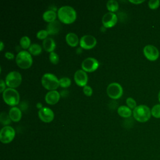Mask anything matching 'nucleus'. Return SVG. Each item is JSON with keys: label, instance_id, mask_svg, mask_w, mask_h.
<instances>
[{"label": "nucleus", "instance_id": "obj_1", "mask_svg": "<svg viewBox=\"0 0 160 160\" xmlns=\"http://www.w3.org/2000/svg\"><path fill=\"white\" fill-rule=\"evenodd\" d=\"M58 16L59 19L66 24L73 22L76 19V12L75 9L70 6H62L58 10Z\"/></svg>", "mask_w": 160, "mask_h": 160}, {"label": "nucleus", "instance_id": "obj_2", "mask_svg": "<svg viewBox=\"0 0 160 160\" xmlns=\"http://www.w3.org/2000/svg\"><path fill=\"white\" fill-rule=\"evenodd\" d=\"M132 116L137 121L140 122H147L152 116L151 109L144 104L137 106L132 110Z\"/></svg>", "mask_w": 160, "mask_h": 160}, {"label": "nucleus", "instance_id": "obj_3", "mask_svg": "<svg viewBox=\"0 0 160 160\" xmlns=\"http://www.w3.org/2000/svg\"><path fill=\"white\" fill-rule=\"evenodd\" d=\"M17 65L22 69L29 68L32 63V58L29 52L23 50L19 51L16 56Z\"/></svg>", "mask_w": 160, "mask_h": 160}, {"label": "nucleus", "instance_id": "obj_4", "mask_svg": "<svg viewBox=\"0 0 160 160\" xmlns=\"http://www.w3.org/2000/svg\"><path fill=\"white\" fill-rule=\"evenodd\" d=\"M41 83L44 88L52 91L57 89L59 86L58 78L52 73H45L41 78Z\"/></svg>", "mask_w": 160, "mask_h": 160}, {"label": "nucleus", "instance_id": "obj_5", "mask_svg": "<svg viewBox=\"0 0 160 160\" xmlns=\"http://www.w3.org/2000/svg\"><path fill=\"white\" fill-rule=\"evenodd\" d=\"M4 101L9 106H14L19 102V92L14 88H6L2 92Z\"/></svg>", "mask_w": 160, "mask_h": 160}, {"label": "nucleus", "instance_id": "obj_6", "mask_svg": "<svg viewBox=\"0 0 160 160\" xmlns=\"http://www.w3.org/2000/svg\"><path fill=\"white\" fill-rule=\"evenodd\" d=\"M22 81L21 74L16 71L9 72L6 76L5 82L8 86L11 88L19 86Z\"/></svg>", "mask_w": 160, "mask_h": 160}, {"label": "nucleus", "instance_id": "obj_7", "mask_svg": "<svg viewBox=\"0 0 160 160\" xmlns=\"http://www.w3.org/2000/svg\"><path fill=\"white\" fill-rule=\"evenodd\" d=\"M15 130L10 126H4L0 131V141L4 144L11 142L15 137Z\"/></svg>", "mask_w": 160, "mask_h": 160}, {"label": "nucleus", "instance_id": "obj_8", "mask_svg": "<svg viewBox=\"0 0 160 160\" xmlns=\"http://www.w3.org/2000/svg\"><path fill=\"white\" fill-rule=\"evenodd\" d=\"M106 92L109 97L112 99H118L121 97L123 90L121 85L118 82H111L110 83L107 88Z\"/></svg>", "mask_w": 160, "mask_h": 160}, {"label": "nucleus", "instance_id": "obj_9", "mask_svg": "<svg viewBox=\"0 0 160 160\" xmlns=\"http://www.w3.org/2000/svg\"><path fill=\"white\" fill-rule=\"evenodd\" d=\"M142 51L145 58L150 61H156L159 57V51L154 45H146L144 47Z\"/></svg>", "mask_w": 160, "mask_h": 160}, {"label": "nucleus", "instance_id": "obj_10", "mask_svg": "<svg viewBox=\"0 0 160 160\" xmlns=\"http://www.w3.org/2000/svg\"><path fill=\"white\" fill-rule=\"evenodd\" d=\"M99 66L98 61L92 57H88L84 59L81 63L82 70L86 72H92L98 69Z\"/></svg>", "mask_w": 160, "mask_h": 160}, {"label": "nucleus", "instance_id": "obj_11", "mask_svg": "<svg viewBox=\"0 0 160 160\" xmlns=\"http://www.w3.org/2000/svg\"><path fill=\"white\" fill-rule=\"evenodd\" d=\"M97 43L96 38L90 34L82 36L79 40L80 46L85 49H90L94 48Z\"/></svg>", "mask_w": 160, "mask_h": 160}, {"label": "nucleus", "instance_id": "obj_12", "mask_svg": "<svg viewBox=\"0 0 160 160\" xmlns=\"http://www.w3.org/2000/svg\"><path fill=\"white\" fill-rule=\"evenodd\" d=\"M39 119L44 122H51L54 119V112L51 109L48 107H42L38 111Z\"/></svg>", "mask_w": 160, "mask_h": 160}, {"label": "nucleus", "instance_id": "obj_13", "mask_svg": "<svg viewBox=\"0 0 160 160\" xmlns=\"http://www.w3.org/2000/svg\"><path fill=\"white\" fill-rule=\"evenodd\" d=\"M118 21L116 14L112 12H108L104 14L102 18V22L105 28H111L114 26Z\"/></svg>", "mask_w": 160, "mask_h": 160}, {"label": "nucleus", "instance_id": "obj_14", "mask_svg": "<svg viewBox=\"0 0 160 160\" xmlns=\"http://www.w3.org/2000/svg\"><path fill=\"white\" fill-rule=\"evenodd\" d=\"M88 75L82 69L77 70L74 75V79L77 85L79 86H84L88 82Z\"/></svg>", "mask_w": 160, "mask_h": 160}, {"label": "nucleus", "instance_id": "obj_15", "mask_svg": "<svg viewBox=\"0 0 160 160\" xmlns=\"http://www.w3.org/2000/svg\"><path fill=\"white\" fill-rule=\"evenodd\" d=\"M60 98V94L56 90L48 91L45 95V101L49 104H55L58 102Z\"/></svg>", "mask_w": 160, "mask_h": 160}, {"label": "nucleus", "instance_id": "obj_16", "mask_svg": "<svg viewBox=\"0 0 160 160\" xmlns=\"http://www.w3.org/2000/svg\"><path fill=\"white\" fill-rule=\"evenodd\" d=\"M9 116L11 121L14 122H18L21 120L22 117V112L21 109L16 106L12 107L9 111Z\"/></svg>", "mask_w": 160, "mask_h": 160}, {"label": "nucleus", "instance_id": "obj_17", "mask_svg": "<svg viewBox=\"0 0 160 160\" xmlns=\"http://www.w3.org/2000/svg\"><path fill=\"white\" fill-rule=\"evenodd\" d=\"M61 29V24L58 21H54L49 22L46 26V31L48 34H54L58 33Z\"/></svg>", "mask_w": 160, "mask_h": 160}, {"label": "nucleus", "instance_id": "obj_18", "mask_svg": "<svg viewBox=\"0 0 160 160\" xmlns=\"http://www.w3.org/2000/svg\"><path fill=\"white\" fill-rule=\"evenodd\" d=\"M42 47L48 52H53L56 48L55 41L52 38H47L43 40Z\"/></svg>", "mask_w": 160, "mask_h": 160}, {"label": "nucleus", "instance_id": "obj_19", "mask_svg": "<svg viewBox=\"0 0 160 160\" xmlns=\"http://www.w3.org/2000/svg\"><path fill=\"white\" fill-rule=\"evenodd\" d=\"M66 41L67 43L72 47L76 46L79 42L78 36L74 32H68L66 35Z\"/></svg>", "mask_w": 160, "mask_h": 160}, {"label": "nucleus", "instance_id": "obj_20", "mask_svg": "<svg viewBox=\"0 0 160 160\" xmlns=\"http://www.w3.org/2000/svg\"><path fill=\"white\" fill-rule=\"evenodd\" d=\"M118 113L121 117L129 118L132 115V111L131 109H130L128 106L122 105L119 106V108H118Z\"/></svg>", "mask_w": 160, "mask_h": 160}, {"label": "nucleus", "instance_id": "obj_21", "mask_svg": "<svg viewBox=\"0 0 160 160\" xmlns=\"http://www.w3.org/2000/svg\"><path fill=\"white\" fill-rule=\"evenodd\" d=\"M57 15L58 14H56L55 11L49 9L44 12V13L42 14V18L45 21L51 22L55 21Z\"/></svg>", "mask_w": 160, "mask_h": 160}, {"label": "nucleus", "instance_id": "obj_22", "mask_svg": "<svg viewBox=\"0 0 160 160\" xmlns=\"http://www.w3.org/2000/svg\"><path fill=\"white\" fill-rule=\"evenodd\" d=\"M28 50L31 54L34 55V56H37L41 52L42 48L39 44L33 43V44H31Z\"/></svg>", "mask_w": 160, "mask_h": 160}, {"label": "nucleus", "instance_id": "obj_23", "mask_svg": "<svg viewBox=\"0 0 160 160\" xmlns=\"http://www.w3.org/2000/svg\"><path fill=\"white\" fill-rule=\"evenodd\" d=\"M107 9L109 11V12H115L119 8V4L117 1L115 0H109L106 3Z\"/></svg>", "mask_w": 160, "mask_h": 160}, {"label": "nucleus", "instance_id": "obj_24", "mask_svg": "<svg viewBox=\"0 0 160 160\" xmlns=\"http://www.w3.org/2000/svg\"><path fill=\"white\" fill-rule=\"evenodd\" d=\"M19 43L23 49H29L31 46V40L30 38L27 36H22L19 41Z\"/></svg>", "mask_w": 160, "mask_h": 160}, {"label": "nucleus", "instance_id": "obj_25", "mask_svg": "<svg viewBox=\"0 0 160 160\" xmlns=\"http://www.w3.org/2000/svg\"><path fill=\"white\" fill-rule=\"evenodd\" d=\"M11 118L9 116V114H8L6 112H2L0 114V121L2 125H4V126H8L9 124H10L11 122Z\"/></svg>", "mask_w": 160, "mask_h": 160}, {"label": "nucleus", "instance_id": "obj_26", "mask_svg": "<svg viewBox=\"0 0 160 160\" xmlns=\"http://www.w3.org/2000/svg\"><path fill=\"white\" fill-rule=\"evenodd\" d=\"M151 116L155 118H160V104H156L154 105L151 109Z\"/></svg>", "mask_w": 160, "mask_h": 160}, {"label": "nucleus", "instance_id": "obj_27", "mask_svg": "<svg viewBox=\"0 0 160 160\" xmlns=\"http://www.w3.org/2000/svg\"><path fill=\"white\" fill-rule=\"evenodd\" d=\"M59 86L62 88H67L71 85V79L68 77H63L59 79Z\"/></svg>", "mask_w": 160, "mask_h": 160}, {"label": "nucleus", "instance_id": "obj_28", "mask_svg": "<svg viewBox=\"0 0 160 160\" xmlns=\"http://www.w3.org/2000/svg\"><path fill=\"white\" fill-rule=\"evenodd\" d=\"M148 7L152 10L158 9L160 6V1L159 0H150L148 1Z\"/></svg>", "mask_w": 160, "mask_h": 160}, {"label": "nucleus", "instance_id": "obj_29", "mask_svg": "<svg viewBox=\"0 0 160 160\" xmlns=\"http://www.w3.org/2000/svg\"><path fill=\"white\" fill-rule=\"evenodd\" d=\"M49 61L52 64H58V62H59V56L58 55L57 53H56L54 51L50 52V54L49 55Z\"/></svg>", "mask_w": 160, "mask_h": 160}, {"label": "nucleus", "instance_id": "obj_30", "mask_svg": "<svg viewBox=\"0 0 160 160\" xmlns=\"http://www.w3.org/2000/svg\"><path fill=\"white\" fill-rule=\"evenodd\" d=\"M126 102L127 106H128L131 109H134L137 106L136 101L134 100V99H133L131 97L128 98L126 100Z\"/></svg>", "mask_w": 160, "mask_h": 160}, {"label": "nucleus", "instance_id": "obj_31", "mask_svg": "<svg viewBox=\"0 0 160 160\" xmlns=\"http://www.w3.org/2000/svg\"><path fill=\"white\" fill-rule=\"evenodd\" d=\"M48 35V32H47L46 30L45 29H41L39 30L37 34H36V36L38 38L40 39H45L46 38H47V36Z\"/></svg>", "mask_w": 160, "mask_h": 160}, {"label": "nucleus", "instance_id": "obj_32", "mask_svg": "<svg viewBox=\"0 0 160 160\" xmlns=\"http://www.w3.org/2000/svg\"><path fill=\"white\" fill-rule=\"evenodd\" d=\"M83 92L87 96H91L92 94V89L89 86L86 85L83 87Z\"/></svg>", "mask_w": 160, "mask_h": 160}, {"label": "nucleus", "instance_id": "obj_33", "mask_svg": "<svg viewBox=\"0 0 160 160\" xmlns=\"http://www.w3.org/2000/svg\"><path fill=\"white\" fill-rule=\"evenodd\" d=\"M6 82L3 81V79H1L0 80V86H1V89H0V92H3L6 89L5 87H6Z\"/></svg>", "mask_w": 160, "mask_h": 160}, {"label": "nucleus", "instance_id": "obj_34", "mask_svg": "<svg viewBox=\"0 0 160 160\" xmlns=\"http://www.w3.org/2000/svg\"><path fill=\"white\" fill-rule=\"evenodd\" d=\"M5 57L8 59H12L14 58V55L12 52L8 51L5 53Z\"/></svg>", "mask_w": 160, "mask_h": 160}, {"label": "nucleus", "instance_id": "obj_35", "mask_svg": "<svg viewBox=\"0 0 160 160\" xmlns=\"http://www.w3.org/2000/svg\"><path fill=\"white\" fill-rule=\"evenodd\" d=\"M129 2L132 4H141V3H142L143 2H144V0H129Z\"/></svg>", "mask_w": 160, "mask_h": 160}, {"label": "nucleus", "instance_id": "obj_36", "mask_svg": "<svg viewBox=\"0 0 160 160\" xmlns=\"http://www.w3.org/2000/svg\"><path fill=\"white\" fill-rule=\"evenodd\" d=\"M0 46H1V48H0V51H2V50L3 49V48H4V43H3V42H2V41H1Z\"/></svg>", "mask_w": 160, "mask_h": 160}, {"label": "nucleus", "instance_id": "obj_37", "mask_svg": "<svg viewBox=\"0 0 160 160\" xmlns=\"http://www.w3.org/2000/svg\"><path fill=\"white\" fill-rule=\"evenodd\" d=\"M158 100H159V102L160 103V91H159L158 92Z\"/></svg>", "mask_w": 160, "mask_h": 160}]
</instances>
